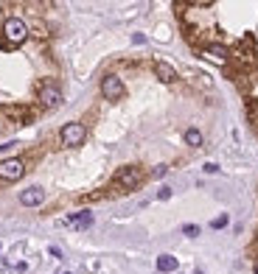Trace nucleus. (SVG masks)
<instances>
[{
    "label": "nucleus",
    "mask_w": 258,
    "mask_h": 274,
    "mask_svg": "<svg viewBox=\"0 0 258 274\" xmlns=\"http://www.w3.org/2000/svg\"><path fill=\"white\" fill-rule=\"evenodd\" d=\"M28 39V26L23 23L20 17H9L6 20V26H3V48L11 51V48H17Z\"/></svg>",
    "instance_id": "nucleus-1"
},
{
    "label": "nucleus",
    "mask_w": 258,
    "mask_h": 274,
    "mask_svg": "<svg viewBox=\"0 0 258 274\" xmlns=\"http://www.w3.org/2000/svg\"><path fill=\"white\" fill-rule=\"evenodd\" d=\"M65 224H70V227H76V230H87L90 224H93V213L90 210H85V213H73Z\"/></svg>",
    "instance_id": "nucleus-10"
},
{
    "label": "nucleus",
    "mask_w": 258,
    "mask_h": 274,
    "mask_svg": "<svg viewBox=\"0 0 258 274\" xmlns=\"http://www.w3.org/2000/svg\"><path fill=\"white\" fill-rule=\"evenodd\" d=\"M157 199H160V202H166V199H172V188H160V193H157Z\"/></svg>",
    "instance_id": "nucleus-16"
},
{
    "label": "nucleus",
    "mask_w": 258,
    "mask_h": 274,
    "mask_svg": "<svg viewBox=\"0 0 258 274\" xmlns=\"http://www.w3.org/2000/svg\"><path fill=\"white\" fill-rule=\"evenodd\" d=\"M124 93H127V87H124V81H121L118 76H104L101 78V95L107 101H121Z\"/></svg>",
    "instance_id": "nucleus-6"
},
{
    "label": "nucleus",
    "mask_w": 258,
    "mask_h": 274,
    "mask_svg": "<svg viewBox=\"0 0 258 274\" xmlns=\"http://www.w3.org/2000/svg\"><path fill=\"white\" fill-rule=\"evenodd\" d=\"M182 235H188V238H197V235H199V227H197V224H185V227H182Z\"/></svg>",
    "instance_id": "nucleus-15"
},
{
    "label": "nucleus",
    "mask_w": 258,
    "mask_h": 274,
    "mask_svg": "<svg viewBox=\"0 0 258 274\" xmlns=\"http://www.w3.org/2000/svg\"><path fill=\"white\" fill-rule=\"evenodd\" d=\"M20 202H23L26 207L43 205V202H45V190H43V188H28V190H23V193H20Z\"/></svg>",
    "instance_id": "nucleus-8"
},
{
    "label": "nucleus",
    "mask_w": 258,
    "mask_h": 274,
    "mask_svg": "<svg viewBox=\"0 0 258 274\" xmlns=\"http://www.w3.org/2000/svg\"><path fill=\"white\" fill-rule=\"evenodd\" d=\"M185 143H188V146H202V132H199V129H188V132H185Z\"/></svg>",
    "instance_id": "nucleus-13"
},
{
    "label": "nucleus",
    "mask_w": 258,
    "mask_h": 274,
    "mask_svg": "<svg viewBox=\"0 0 258 274\" xmlns=\"http://www.w3.org/2000/svg\"><path fill=\"white\" fill-rule=\"evenodd\" d=\"M23 173H26V165H23V160H0V179L3 182H17L23 179Z\"/></svg>",
    "instance_id": "nucleus-5"
},
{
    "label": "nucleus",
    "mask_w": 258,
    "mask_h": 274,
    "mask_svg": "<svg viewBox=\"0 0 258 274\" xmlns=\"http://www.w3.org/2000/svg\"><path fill=\"white\" fill-rule=\"evenodd\" d=\"M140 179H143V173H140V168H135V165H127V168H121L115 176H112V185L121 190H132L138 188Z\"/></svg>",
    "instance_id": "nucleus-2"
},
{
    "label": "nucleus",
    "mask_w": 258,
    "mask_h": 274,
    "mask_svg": "<svg viewBox=\"0 0 258 274\" xmlns=\"http://www.w3.org/2000/svg\"><path fill=\"white\" fill-rule=\"evenodd\" d=\"M155 76L160 78V81H166V84H172V81H177V70L169 65V62H155Z\"/></svg>",
    "instance_id": "nucleus-9"
},
{
    "label": "nucleus",
    "mask_w": 258,
    "mask_h": 274,
    "mask_svg": "<svg viewBox=\"0 0 258 274\" xmlns=\"http://www.w3.org/2000/svg\"><path fill=\"white\" fill-rule=\"evenodd\" d=\"M59 137H62L65 146H82L85 137H87V129H85V123H65Z\"/></svg>",
    "instance_id": "nucleus-3"
},
{
    "label": "nucleus",
    "mask_w": 258,
    "mask_h": 274,
    "mask_svg": "<svg viewBox=\"0 0 258 274\" xmlns=\"http://www.w3.org/2000/svg\"><path fill=\"white\" fill-rule=\"evenodd\" d=\"M177 257H172V255H160L157 257V272H163V274H169V272H177Z\"/></svg>",
    "instance_id": "nucleus-12"
},
{
    "label": "nucleus",
    "mask_w": 258,
    "mask_h": 274,
    "mask_svg": "<svg viewBox=\"0 0 258 274\" xmlns=\"http://www.w3.org/2000/svg\"><path fill=\"white\" fill-rule=\"evenodd\" d=\"M3 115H9L14 123H31V118H34V112L28 106H3Z\"/></svg>",
    "instance_id": "nucleus-7"
},
{
    "label": "nucleus",
    "mask_w": 258,
    "mask_h": 274,
    "mask_svg": "<svg viewBox=\"0 0 258 274\" xmlns=\"http://www.w3.org/2000/svg\"><path fill=\"white\" fill-rule=\"evenodd\" d=\"M227 221H230L227 213H222V215H216L214 221H211V227H214V230H222V227H227Z\"/></svg>",
    "instance_id": "nucleus-14"
},
{
    "label": "nucleus",
    "mask_w": 258,
    "mask_h": 274,
    "mask_svg": "<svg viewBox=\"0 0 258 274\" xmlns=\"http://www.w3.org/2000/svg\"><path fill=\"white\" fill-rule=\"evenodd\" d=\"M256 274H258V266H256Z\"/></svg>",
    "instance_id": "nucleus-19"
},
{
    "label": "nucleus",
    "mask_w": 258,
    "mask_h": 274,
    "mask_svg": "<svg viewBox=\"0 0 258 274\" xmlns=\"http://www.w3.org/2000/svg\"><path fill=\"white\" fill-rule=\"evenodd\" d=\"M40 101H43V106H48V109H56L65 98H62V90L59 84H53V81H43L40 84Z\"/></svg>",
    "instance_id": "nucleus-4"
},
{
    "label": "nucleus",
    "mask_w": 258,
    "mask_h": 274,
    "mask_svg": "<svg viewBox=\"0 0 258 274\" xmlns=\"http://www.w3.org/2000/svg\"><path fill=\"white\" fill-rule=\"evenodd\" d=\"M205 173H219V165H216V163H208V165H205Z\"/></svg>",
    "instance_id": "nucleus-17"
},
{
    "label": "nucleus",
    "mask_w": 258,
    "mask_h": 274,
    "mask_svg": "<svg viewBox=\"0 0 258 274\" xmlns=\"http://www.w3.org/2000/svg\"><path fill=\"white\" fill-rule=\"evenodd\" d=\"M68 274H70V272H68Z\"/></svg>",
    "instance_id": "nucleus-20"
},
{
    "label": "nucleus",
    "mask_w": 258,
    "mask_h": 274,
    "mask_svg": "<svg viewBox=\"0 0 258 274\" xmlns=\"http://www.w3.org/2000/svg\"><path fill=\"white\" fill-rule=\"evenodd\" d=\"M132 42L140 45V42H146V36H143V34H135V36H132Z\"/></svg>",
    "instance_id": "nucleus-18"
},
{
    "label": "nucleus",
    "mask_w": 258,
    "mask_h": 274,
    "mask_svg": "<svg viewBox=\"0 0 258 274\" xmlns=\"http://www.w3.org/2000/svg\"><path fill=\"white\" fill-rule=\"evenodd\" d=\"M205 56H211V59H216V62H227L230 51H227L224 45H219V42H211V45L205 48Z\"/></svg>",
    "instance_id": "nucleus-11"
}]
</instances>
